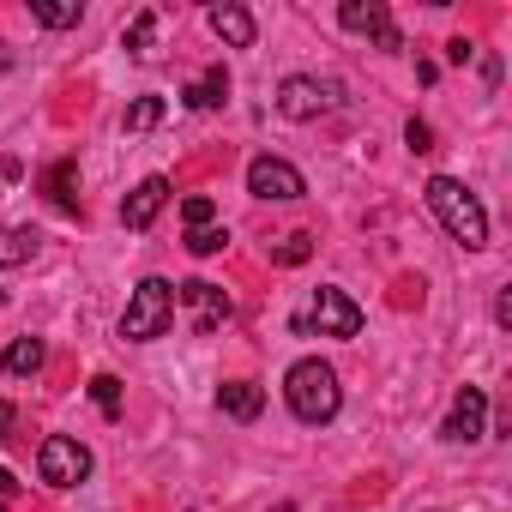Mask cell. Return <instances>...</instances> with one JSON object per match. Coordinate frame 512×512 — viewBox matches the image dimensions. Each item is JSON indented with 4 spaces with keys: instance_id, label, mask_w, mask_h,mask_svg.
Returning <instances> with one entry per match:
<instances>
[{
    "instance_id": "obj_21",
    "label": "cell",
    "mask_w": 512,
    "mask_h": 512,
    "mask_svg": "<svg viewBox=\"0 0 512 512\" xmlns=\"http://www.w3.org/2000/svg\"><path fill=\"white\" fill-rule=\"evenodd\" d=\"M151 43H157V13H139V19L127 25V49H133V55H151Z\"/></svg>"
},
{
    "instance_id": "obj_20",
    "label": "cell",
    "mask_w": 512,
    "mask_h": 512,
    "mask_svg": "<svg viewBox=\"0 0 512 512\" xmlns=\"http://www.w3.org/2000/svg\"><path fill=\"white\" fill-rule=\"evenodd\" d=\"M223 229L217 223H205V229H187V253H199V260H211V253H223Z\"/></svg>"
},
{
    "instance_id": "obj_16",
    "label": "cell",
    "mask_w": 512,
    "mask_h": 512,
    "mask_svg": "<svg viewBox=\"0 0 512 512\" xmlns=\"http://www.w3.org/2000/svg\"><path fill=\"white\" fill-rule=\"evenodd\" d=\"M43 338H19V344H7V350H0V374H37L43 368Z\"/></svg>"
},
{
    "instance_id": "obj_23",
    "label": "cell",
    "mask_w": 512,
    "mask_h": 512,
    "mask_svg": "<svg viewBox=\"0 0 512 512\" xmlns=\"http://www.w3.org/2000/svg\"><path fill=\"white\" fill-rule=\"evenodd\" d=\"M91 398H97L103 416H121V380H115V374H97V380H91Z\"/></svg>"
},
{
    "instance_id": "obj_9",
    "label": "cell",
    "mask_w": 512,
    "mask_h": 512,
    "mask_svg": "<svg viewBox=\"0 0 512 512\" xmlns=\"http://www.w3.org/2000/svg\"><path fill=\"white\" fill-rule=\"evenodd\" d=\"M175 302H187V308H193V332H217V326L229 320V296H223L217 284H205V278L175 284Z\"/></svg>"
},
{
    "instance_id": "obj_7",
    "label": "cell",
    "mask_w": 512,
    "mask_h": 512,
    "mask_svg": "<svg viewBox=\"0 0 512 512\" xmlns=\"http://www.w3.org/2000/svg\"><path fill=\"white\" fill-rule=\"evenodd\" d=\"M332 103H338V85H320V79H302V73H290L278 85V115H290V121H314Z\"/></svg>"
},
{
    "instance_id": "obj_8",
    "label": "cell",
    "mask_w": 512,
    "mask_h": 512,
    "mask_svg": "<svg viewBox=\"0 0 512 512\" xmlns=\"http://www.w3.org/2000/svg\"><path fill=\"white\" fill-rule=\"evenodd\" d=\"M338 19H344V31H368L380 49H404V37H398V25H392V13L380 0H344Z\"/></svg>"
},
{
    "instance_id": "obj_26",
    "label": "cell",
    "mask_w": 512,
    "mask_h": 512,
    "mask_svg": "<svg viewBox=\"0 0 512 512\" xmlns=\"http://www.w3.org/2000/svg\"><path fill=\"white\" fill-rule=\"evenodd\" d=\"M470 55H476V43H470V37H452V43H446V61H452V67H464Z\"/></svg>"
},
{
    "instance_id": "obj_13",
    "label": "cell",
    "mask_w": 512,
    "mask_h": 512,
    "mask_svg": "<svg viewBox=\"0 0 512 512\" xmlns=\"http://www.w3.org/2000/svg\"><path fill=\"white\" fill-rule=\"evenodd\" d=\"M205 25H211L229 49H253V13H247V7H205Z\"/></svg>"
},
{
    "instance_id": "obj_18",
    "label": "cell",
    "mask_w": 512,
    "mask_h": 512,
    "mask_svg": "<svg viewBox=\"0 0 512 512\" xmlns=\"http://www.w3.org/2000/svg\"><path fill=\"white\" fill-rule=\"evenodd\" d=\"M31 19L49 25V31H67V25L85 19V7H79V0H67V7H61V0H31Z\"/></svg>"
},
{
    "instance_id": "obj_1",
    "label": "cell",
    "mask_w": 512,
    "mask_h": 512,
    "mask_svg": "<svg viewBox=\"0 0 512 512\" xmlns=\"http://www.w3.org/2000/svg\"><path fill=\"white\" fill-rule=\"evenodd\" d=\"M422 199H428V211L440 217V229H446L458 247H488V211H482V199H476L458 175H428Z\"/></svg>"
},
{
    "instance_id": "obj_29",
    "label": "cell",
    "mask_w": 512,
    "mask_h": 512,
    "mask_svg": "<svg viewBox=\"0 0 512 512\" xmlns=\"http://www.w3.org/2000/svg\"><path fill=\"white\" fill-rule=\"evenodd\" d=\"M13 488H19V482H13V470H0V494H13Z\"/></svg>"
},
{
    "instance_id": "obj_22",
    "label": "cell",
    "mask_w": 512,
    "mask_h": 512,
    "mask_svg": "<svg viewBox=\"0 0 512 512\" xmlns=\"http://www.w3.org/2000/svg\"><path fill=\"white\" fill-rule=\"evenodd\" d=\"M157 121H163V103H157V97H139V103L127 109V133H151Z\"/></svg>"
},
{
    "instance_id": "obj_28",
    "label": "cell",
    "mask_w": 512,
    "mask_h": 512,
    "mask_svg": "<svg viewBox=\"0 0 512 512\" xmlns=\"http://www.w3.org/2000/svg\"><path fill=\"white\" fill-rule=\"evenodd\" d=\"M7 428H13V404L0 398V440H7Z\"/></svg>"
},
{
    "instance_id": "obj_6",
    "label": "cell",
    "mask_w": 512,
    "mask_h": 512,
    "mask_svg": "<svg viewBox=\"0 0 512 512\" xmlns=\"http://www.w3.org/2000/svg\"><path fill=\"white\" fill-rule=\"evenodd\" d=\"M247 193L253 199H302L308 193V181H302V169L296 163H284V157H253L247 163Z\"/></svg>"
},
{
    "instance_id": "obj_19",
    "label": "cell",
    "mask_w": 512,
    "mask_h": 512,
    "mask_svg": "<svg viewBox=\"0 0 512 512\" xmlns=\"http://www.w3.org/2000/svg\"><path fill=\"white\" fill-rule=\"evenodd\" d=\"M308 253H314V235H302V229H296V235H284V241L272 247V260H278V266H302Z\"/></svg>"
},
{
    "instance_id": "obj_27",
    "label": "cell",
    "mask_w": 512,
    "mask_h": 512,
    "mask_svg": "<svg viewBox=\"0 0 512 512\" xmlns=\"http://www.w3.org/2000/svg\"><path fill=\"white\" fill-rule=\"evenodd\" d=\"M494 320H500V326H512V296H506V290L494 296Z\"/></svg>"
},
{
    "instance_id": "obj_25",
    "label": "cell",
    "mask_w": 512,
    "mask_h": 512,
    "mask_svg": "<svg viewBox=\"0 0 512 512\" xmlns=\"http://www.w3.org/2000/svg\"><path fill=\"white\" fill-rule=\"evenodd\" d=\"M404 145H410V151H434V127L410 115V121H404Z\"/></svg>"
},
{
    "instance_id": "obj_12",
    "label": "cell",
    "mask_w": 512,
    "mask_h": 512,
    "mask_svg": "<svg viewBox=\"0 0 512 512\" xmlns=\"http://www.w3.org/2000/svg\"><path fill=\"white\" fill-rule=\"evenodd\" d=\"M217 410L229 422H253V416L266 410V392L253 386V380H229V386H217Z\"/></svg>"
},
{
    "instance_id": "obj_2",
    "label": "cell",
    "mask_w": 512,
    "mask_h": 512,
    "mask_svg": "<svg viewBox=\"0 0 512 512\" xmlns=\"http://www.w3.org/2000/svg\"><path fill=\"white\" fill-rule=\"evenodd\" d=\"M284 398H290L296 422H308V428L332 422V416H338V404H344L338 368H332V362H320V356H302V362L284 374Z\"/></svg>"
},
{
    "instance_id": "obj_15",
    "label": "cell",
    "mask_w": 512,
    "mask_h": 512,
    "mask_svg": "<svg viewBox=\"0 0 512 512\" xmlns=\"http://www.w3.org/2000/svg\"><path fill=\"white\" fill-rule=\"evenodd\" d=\"M43 187H49V199H55L61 211H79V163H73V157H61V163H49V175H43Z\"/></svg>"
},
{
    "instance_id": "obj_24",
    "label": "cell",
    "mask_w": 512,
    "mask_h": 512,
    "mask_svg": "<svg viewBox=\"0 0 512 512\" xmlns=\"http://www.w3.org/2000/svg\"><path fill=\"white\" fill-rule=\"evenodd\" d=\"M211 217H217V205H211V199H205V193H193V199H187V205H181V223H187V229H205V223H211Z\"/></svg>"
},
{
    "instance_id": "obj_5",
    "label": "cell",
    "mask_w": 512,
    "mask_h": 512,
    "mask_svg": "<svg viewBox=\"0 0 512 512\" xmlns=\"http://www.w3.org/2000/svg\"><path fill=\"white\" fill-rule=\"evenodd\" d=\"M37 476H43L49 488H79V482L91 476V452H85L79 440H67V434H49V440L37 446Z\"/></svg>"
},
{
    "instance_id": "obj_17",
    "label": "cell",
    "mask_w": 512,
    "mask_h": 512,
    "mask_svg": "<svg viewBox=\"0 0 512 512\" xmlns=\"http://www.w3.org/2000/svg\"><path fill=\"white\" fill-rule=\"evenodd\" d=\"M223 97H229V73H223V67H205V73L187 85V103H193V109H217Z\"/></svg>"
},
{
    "instance_id": "obj_14",
    "label": "cell",
    "mask_w": 512,
    "mask_h": 512,
    "mask_svg": "<svg viewBox=\"0 0 512 512\" xmlns=\"http://www.w3.org/2000/svg\"><path fill=\"white\" fill-rule=\"evenodd\" d=\"M37 247H43V235L31 229V223H7V229H0V266H31L37 260Z\"/></svg>"
},
{
    "instance_id": "obj_3",
    "label": "cell",
    "mask_w": 512,
    "mask_h": 512,
    "mask_svg": "<svg viewBox=\"0 0 512 512\" xmlns=\"http://www.w3.org/2000/svg\"><path fill=\"white\" fill-rule=\"evenodd\" d=\"M175 320V284L169 278H145L133 296H127V314H121V338L127 344H151L163 338Z\"/></svg>"
},
{
    "instance_id": "obj_10",
    "label": "cell",
    "mask_w": 512,
    "mask_h": 512,
    "mask_svg": "<svg viewBox=\"0 0 512 512\" xmlns=\"http://www.w3.org/2000/svg\"><path fill=\"white\" fill-rule=\"evenodd\" d=\"M482 416H488V398H482V386H464L458 398H452V410H446V440L452 446H470V440H482Z\"/></svg>"
},
{
    "instance_id": "obj_4",
    "label": "cell",
    "mask_w": 512,
    "mask_h": 512,
    "mask_svg": "<svg viewBox=\"0 0 512 512\" xmlns=\"http://www.w3.org/2000/svg\"><path fill=\"white\" fill-rule=\"evenodd\" d=\"M314 326H320V338H356V332H362V308H356L344 290L320 284L314 302H308V314H296V332H302V338H308Z\"/></svg>"
},
{
    "instance_id": "obj_11",
    "label": "cell",
    "mask_w": 512,
    "mask_h": 512,
    "mask_svg": "<svg viewBox=\"0 0 512 512\" xmlns=\"http://www.w3.org/2000/svg\"><path fill=\"white\" fill-rule=\"evenodd\" d=\"M163 205H169V181H163V175H145V181L127 193V205H121V223H127V229H151V217H157Z\"/></svg>"
}]
</instances>
